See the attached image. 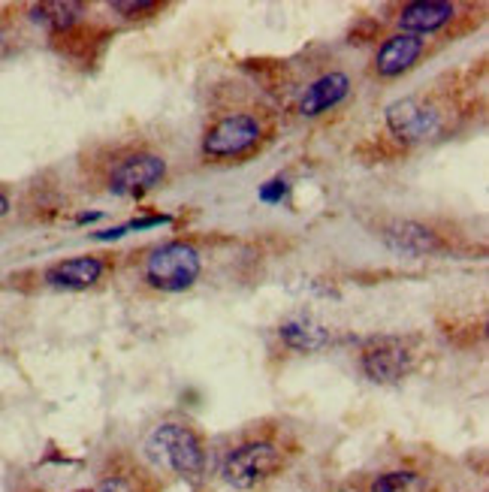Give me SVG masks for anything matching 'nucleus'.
Returning a JSON list of instances; mask_svg holds the SVG:
<instances>
[{"label":"nucleus","mask_w":489,"mask_h":492,"mask_svg":"<svg viewBox=\"0 0 489 492\" xmlns=\"http://www.w3.org/2000/svg\"><path fill=\"white\" fill-rule=\"evenodd\" d=\"M152 462L169 468L178 477L200 480L205 471V447L203 438L185 423H161L145 444Z\"/></svg>","instance_id":"nucleus-1"},{"label":"nucleus","mask_w":489,"mask_h":492,"mask_svg":"<svg viewBox=\"0 0 489 492\" xmlns=\"http://www.w3.org/2000/svg\"><path fill=\"white\" fill-rule=\"evenodd\" d=\"M203 272L200 251L191 242H164L143 263V278L148 287L161 293L191 290Z\"/></svg>","instance_id":"nucleus-2"},{"label":"nucleus","mask_w":489,"mask_h":492,"mask_svg":"<svg viewBox=\"0 0 489 492\" xmlns=\"http://www.w3.org/2000/svg\"><path fill=\"white\" fill-rule=\"evenodd\" d=\"M281 468H284V453H281L278 444L248 441V444H239V447H233L227 453L221 475L230 487L254 489V487H260L263 480L275 477Z\"/></svg>","instance_id":"nucleus-3"},{"label":"nucleus","mask_w":489,"mask_h":492,"mask_svg":"<svg viewBox=\"0 0 489 492\" xmlns=\"http://www.w3.org/2000/svg\"><path fill=\"white\" fill-rule=\"evenodd\" d=\"M263 139V125L251 112H230L218 118L205 130L203 136V155L224 160V157H242Z\"/></svg>","instance_id":"nucleus-4"},{"label":"nucleus","mask_w":489,"mask_h":492,"mask_svg":"<svg viewBox=\"0 0 489 492\" xmlns=\"http://www.w3.org/2000/svg\"><path fill=\"white\" fill-rule=\"evenodd\" d=\"M360 368L374 384H396L414 368V347L399 336L369 338L360 351Z\"/></svg>","instance_id":"nucleus-5"},{"label":"nucleus","mask_w":489,"mask_h":492,"mask_svg":"<svg viewBox=\"0 0 489 492\" xmlns=\"http://www.w3.org/2000/svg\"><path fill=\"white\" fill-rule=\"evenodd\" d=\"M166 178V160L152 151H134L109 169L106 187L115 196H139Z\"/></svg>","instance_id":"nucleus-6"},{"label":"nucleus","mask_w":489,"mask_h":492,"mask_svg":"<svg viewBox=\"0 0 489 492\" xmlns=\"http://www.w3.org/2000/svg\"><path fill=\"white\" fill-rule=\"evenodd\" d=\"M387 127L405 146L414 142H426L441 130V112L435 103L420 100V97H405L387 106Z\"/></svg>","instance_id":"nucleus-7"},{"label":"nucleus","mask_w":489,"mask_h":492,"mask_svg":"<svg viewBox=\"0 0 489 492\" xmlns=\"http://www.w3.org/2000/svg\"><path fill=\"white\" fill-rule=\"evenodd\" d=\"M381 239L390 245L396 254H408V257H429L444 248L435 230L417 221H390L381 226Z\"/></svg>","instance_id":"nucleus-8"},{"label":"nucleus","mask_w":489,"mask_h":492,"mask_svg":"<svg viewBox=\"0 0 489 492\" xmlns=\"http://www.w3.org/2000/svg\"><path fill=\"white\" fill-rule=\"evenodd\" d=\"M426 55V40L411 34H393L381 43L378 55H374V73L381 79H396V75L408 73Z\"/></svg>","instance_id":"nucleus-9"},{"label":"nucleus","mask_w":489,"mask_h":492,"mask_svg":"<svg viewBox=\"0 0 489 492\" xmlns=\"http://www.w3.org/2000/svg\"><path fill=\"white\" fill-rule=\"evenodd\" d=\"M456 18V6L447 4V0H417V4H408L399 9V34H411V36H426L435 34L441 27H447Z\"/></svg>","instance_id":"nucleus-10"},{"label":"nucleus","mask_w":489,"mask_h":492,"mask_svg":"<svg viewBox=\"0 0 489 492\" xmlns=\"http://www.w3.org/2000/svg\"><path fill=\"white\" fill-rule=\"evenodd\" d=\"M103 272H106V263L100 257H70L45 269L43 278L58 290H88L100 281Z\"/></svg>","instance_id":"nucleus-11"},{"label":"nucleus","mask_w":489,"mask_h":492,"mask_svg":"<svg viewBox=\"0 0 489 492\" xmlns=\"http://www.w3.org/2000/svg\"><path fill=\"white\" fill-rule=\"evenodd\" d=\"M351 91V79L344 73H324L321 79H314L299 97V115H324V112L335 109L338 103Z\"/></svg>","instance_id":"nucleus-12"},{"label":"nucleus","mask_w":489,"mask_h":492,"mask_svg":"<svg viewBox=\"0 0 489 492\" xmlns=\"http://www.w3.org/2000/svg\"><path fill=\"white\" fill-rule=\"evenodd\" d=\"M278 336L290 351H299V354H314L333 342V333H329L324 324H314V320L308 317H294L287 320V324H281Z\"/></svg>","instance_id":"nucleus-13"},{"label":"nucleus","mask_w":489,"mask_h":492,"mask_svg":"<svg viewBox=\"0 0 489 492\" xmlns=\"http://www.w3.org/2000/svg\"><path fill=\"white\" fill-rule=\"evenodd\" d=\"M31 18L36 25L61 34V31H70V27L82 18V4H70V0L67 4H64V0H55V4H36V6H31Z\"/></svg>","instance_id":"nucleus-14"},{"label":"nucleus","mask_w":489,"mask_h":492,"mask_svg":"<svg viewBox=\"0 0 489 492\" xmlns=\"http://www.w3.org/2000/svg\"><path fill=\"white\" fill-rule=\"evenodd\" d=\"M369 492H429L426 477L417 471H384L372 480Z\"/></svg>","instance_id":"nucleus-15"},{"label":"nucleus","mask_w":489,"mask_h":492,"mask_svg":"<svg viewBox=\"0 0 489 492\" xmlns=\"http://www.w3.org/2000/svg\"><path fill=\"white\" fill-rule=\"evenodd\" d=\"M112 13L125 15V18H145L152 13H161L164 4H155V0H139V4H127V0H115V4L109 6Z\"/></svg>","instance_id":"nucleus-16"},{"label":"nucleus","mask_w":489,"mask_h":492,"mask_svg":"<svg viewBox=\"0 0 489 492\" xmlns=\"http://www.w3.org/2000/svg\"><path fill=\"white\" fill-rule=\"evenodd\" d=\"M287 182H281V178H272V182H266L260 187V200L263 203H269V206H275V203H281L287 196Z\"/></svg>","instance_id":"nucleus-17"},{"label":"nucleus","mask_w":489,"mask_h":492,"mask_svg":"<svg viewBox=\"0 0 489 492\" xmlns=\"http://www.w3.org/2000/svg\"><path fill=\"white\" fill-rule=\"evenodd\" d=\"M9 212V200H6V194H0V217H4Z\"/></svg>","instance_id":"nucleus-18"},{"label":"nucleus","mask_w":489,"mask_h":492,"mask_svg":"<svg viewBox=\"0 0 489 492\" xmlns=\"http://www.w3.org/2000/svg\"><path fill=\"white\" fill-rule=\"evenodd\" d=\"M6 43H9V36H6V31H0V55L6 52Z\"/></svg>","instance_id":"nucleus-19"}]
</instances>
